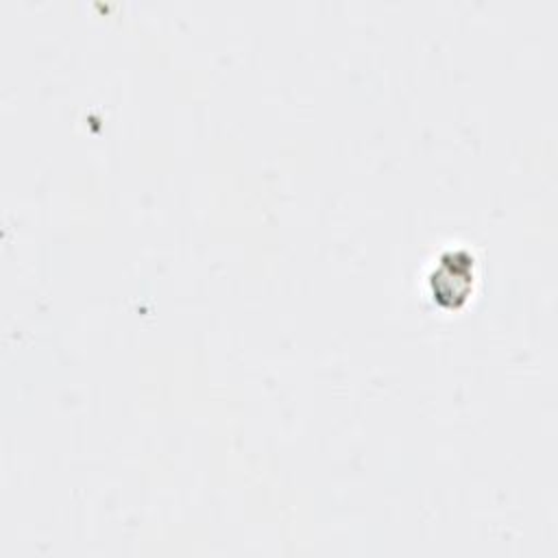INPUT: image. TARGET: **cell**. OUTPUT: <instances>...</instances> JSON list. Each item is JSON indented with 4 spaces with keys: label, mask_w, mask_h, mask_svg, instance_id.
I'll return each instance as SVG.
<instances>
[{
    "label": "cell",
    "mask_w": 558,
    "mask_h": 558,
    "mask_svg": "<svg viewBox=\"0 0 558 558\" xmlns=\"http://www.w3.org/2000/svg\"><path fill=\"white\" fill-rule=\"evenodd\" d=\"M429 281H432L434 296L438 301L449 299V303L453 307H458V303L464 296H469V292L473 290V281H475L473 259L466 257L464 253L442 255L440 262L436 264Z\"/></svg>",
    "instance_id": "obj_1"
}]
</instances>
